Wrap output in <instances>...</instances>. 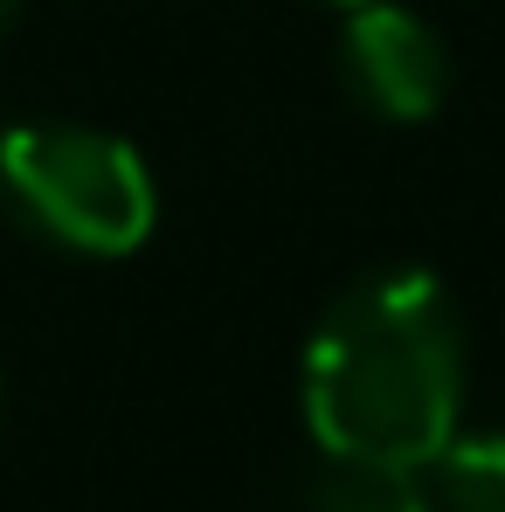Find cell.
Here are the masks:
<instances>
[{"label":"cell","instance_id":"1","mask_svg":"<svg viewBox=\"0 0 505 512\" xmlns=\"http://www.w3.org/2000/svg\"><path fill=\"white\" fill-rule=\"evenodd\" d=\"M305 423L326 457L436 464L464 409V326L429 270L346 284L305 346Z\"/></svg>","mask_w":505,"mask_h":512},{"label":"cell","instance_id":"2","mask_svg":"<svg viewBox=\"0 0 505 512\" xmlns=\"http://www.w3.org/2000/svg\"><path fill=\"white\" fill-rule=\"evenodd\" d=\"M0 201L21 229L77 256H132L160 222L146 160L125 139L63 118H21L0 132Z\"/></svg>","mask_w":505,"mask_h":512},{"label":"cell","instance_id":"3","mask_svg":"<svg viewBox=\"0 0 505 512\" xmlns=\"http://www.w3.org/2000/svg\"><path fill=\"white\" fill-rule=\"evenodd\" d=\"M339 63L353 97L388 125H422L450 97V42L402 0H353L339 28Z\"/></svg>","mask_w":505,"mask_h":512},{"label":"cell","instance_id":"4","mask_svg":"<svg viewBox=\"0 0 505 512\" xmlns=\"http://www.w3.org/2000/svg\"><path fill=\"white\" fill-rule=\"evenodd\" d=\"M305 512H436L422 464H381V457H326L312 478Z\"/></svg>","mask_w":505,"mask_h":512},{"label":"cell","instance_id":"5","mask_svg":"<svg viewBox=\"0 0 505 512\" xmlns=\"http://www.w3.org/2000/svg\"><path fill=\"white\" fill-rule=\"evenodd\" d=\"M429 492L436 512H505V429L450 436L429 464Z\"/></svg>","mask_w":505,"mask_h":512},{"label":"cell","instance_id":"6","mask_svg":"<svg viewBox=\"0 0 505 512\" xmlns=\"http://www.w3.org/2000/svg\"><path fill=\"white\" fill-rule=\"evenodd\" d=\"M21 21V0H0V42H7V28Z\"/></svg>","mask_w":505,"mask_h":512},{"label":"cell","instance_id":"7","mask_svg":"<svg viewBox=\"0 0 505 512\" xmlns=\"http://www.w3.org/2000/svg\"><path fill=\"white\" fill-rule=\"evenodd\" d=\"M333 7H353V0H333Z\"/></svg>","mask_w":505,"mask_h":512}]
</instances>
